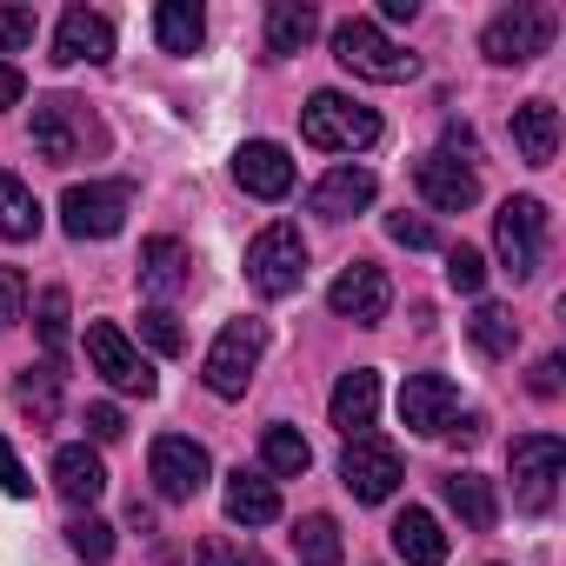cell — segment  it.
<instances>
[{"label": "cell", "mask_w": 566, "mask_h": 566, "mask_svg": "<svg viewBox=\"0 0 566 566\" xmlns=\"http://www.w3.org/2000/svg\"><path fill=\"white\" fill-rule=\"evenodd\" d=\"M193 566H247V553H240L227 533H207V539L193 546Z\"/></svg>", "instance_id": "60d3db41"}, {"label": "cell", "mask_w": 566, "mask_h": 566, "mask_svg": "<svg viewBox=\"0 0 566 566\" xmlns=\"http://www.w3.org/2000/svg\"><path fill=\"white\" fill-rule=\"evenodd\" d=\"M21 94H28L21 67H14V61H0V107H21Z\"/></svg>", "instance_id": "ee69618b"}, {"label": "cell", "mask_w": 566, "mask_h": 566, "mask_svg": "<svg viewBox=\"0 0 566 566\" xmlns=\"http://www.w3.org/2000/svg\"><path fill=\"white\" fill-rule=\"evenodd\" d=\"M334 61H340L347 74H360V81H380V87H400V81L420 74V61H413L400 41H387V28L367 21V14H347V21L334 28Z\"/></svg>", "instance_id": "3957f363"}, {"label": "cell", "mask_w": 566, "mask_h": 566, "mask_svg": "<svg viewBox=\"0 0 566 566\" xmlns=\"http://www.w3.org/2000/svg\"><path fill=\"white\" fill-rule=\"evenodd\" d=\"M41 233V200L21 174L0 167V240H34Z\"/></svg>", "instance_id": "1f68e13d"}, {"label": "cell", "mask_w": 566, "mask_h": 566, "mask_svg": "<svg viewBox=\"0 0 566 566\" xmlns=\"http://www.w3.org/2000/svg\"><path fill=\"white\" fill-rule=\"evenodd\" d=\"M140 340L154 347V354H180L187 347V334H180V321H174V307H140Z\"/></svg>", "instance_id": "e575fe53"}, {"label": "cell", "mask_w": 566, "mask_h": 566, "mask_svg": "<svg viewBox=\"0 0 566 566\" xmlns=\"http://www.w3.org/2000/svg\"><path fill=\"white\" fill-rule=\"evenodd\" d=\"M134 213V180H87L61 193V227L74 240H114Z\"/></svg>", "instance_id": "ba28073f"}, {"label": "cell", "mask_w": 566, "mask_h": 566, "mask_svg": "<svg viewBox=\"0 0 566 566\" xmlns=\"http://www.w3.org/2000/svg\"><path fill=\"white\" fill-rule=\"evenodd\" d=\"M301 280H307V240H301V227L273 220V227H260V233L247 240V287H253L260 301L301 294Z\"/></svg>", "instance_id": "277c9868"}, {"label": "cell", "mask_w": 566, "mask_h": 566, "mask_svg": "<svg viewBox=\"0 0 566 566\" xmlns=\"http://www.w3.org/2000/svg\"><path fill=\"white\" fill-rule=\"evenodd\" d=\"M220 500H227V520H233V526H273V520H280V486H273L266 473L233 467L227 486H220Z\"/></svg>", "instance_id": "44dd1931"}, {"label": "cell", "mask_w": 566, "mask_h": 566, "mask_svg": "<svg viewBox=\"0 0 566 566\" xmlns=\"http://www.w3.org/2000/svg\"><path fill=\"white\" fill-rule=\"evenodd\" d=\"M260 467H266V473H280V480H301V473L314 467L307 433H301V427H287V420H273V427L260 433Z\"/></svg>", "instance_id": "83f0119b"}, {"label": "cell", "mask_w": 566, "mask_h": 566, "mask_svg": "<svg viewBox=\"0 0 566 566\" xmlns=\"http://www.w3.org/2000/svg\"><path fill=\"white\" fill-rule=\"evenodd\" d=\"M260 360H266V321L240 314V321H227V327H220V340L207 347V360H200V380H207V394H220V400H240V394L253 387Z\"/></svg>", "instance_id": "5b68a950"}, {"label": "cell", "mask_w": 566, "mask_h": 566, "mask_svg": "<svg viewBox=\"0 0 566 566\" xmlns=\"http://www.w3.org/2000/svg\"><path fill=\"white\" fill-rule=\"evenodd\" d=\"M327 307H334L340 321H354V327H380L387 307H394V280H387V266H374V260L340 266V280L327 287Z\"/></svg>", "instance_id": "4fadbf2b"}, {"label": "cell", "mask_w": 566, "mask_h": 566, "mask_svg": "<svg viewBox=\"0 0 566 566\" xmlns=\"http://www.w3.org/2000/svg\"><path fill=\"white\" fill-rule=\"evenodd\" d=\"M120 433H127V420H120V407H107V400H94V407H87V440H94V447H114Z\"/></svg>", "instance_id": "ab89813d"}, {"label": "cell", "mask_w": 566, "mask_h": 566, "mask_svg": "<svg viewBox=\"0 0 566 566\" xmlns=\"http://www.w3.org/2000/svg\"><path fill=\"white\" fill-rule=\"evenodd\" d=\"M480 427H486L480 413H460V420L447 427V440H460V447H473V440H480Z\"/></svg>", "instance_id": "f6af8a7d"}, {"label": "cell", "mask_w": 566, "mask_h": 566, "mask_svg": "<svg viewBox=\"0 0 566 566\" xmlns=\"http://www.w3.org/2000/svg\"><path fill=\"white\" fill-rule=\"evenodd\" d=\"M559 367H566L559 354H546V360L533 367V394H539V400H553V394H559Z\"/></svg>", "instance_id": "7bdbcfd3"}, {"label": "cell", "mask_w": 566, "mask_h": 566, "mask_svg": "<svg viewBox=\"0 0 566 566\" xmlns=\"http://www.w3.org/2000/svg\"><path fill=\"white\" fill-rule=\"evenodd\" d=\"M34 8H0V54H21V48H34Z\"/></svg>", "instance_id": "74e56055"}, {"label": "cell", "mask_w": 566, "mask_h": 566, "mask_svg": "<svg viewBox=\"0 0 566 566\" xmlns=\"http://www.w3.org/2000/svg\"><path fill=\"white\" fill-rule=\"evenodd\" d=\"M74 321V301H67V287H41V301H34V334H41V347H48V367H61V354H67V327Z\"/></svg>", "instance_id": "d6a6232c"}, {"label": "cell", "mask_w": 566, "mask_h": 566, "mask_svg": "<svg viewBox=\"0 0 566 566\" xmlns=\"http://www.w3.org/2000/svg\"><path fill=\"white\" fill-rule=\"evenodd\" d=\"M467 340H473L486 360H513V347H520V321H513V307L480 301V307H473V321H467Z\"/></svg>", "instance_id": "f1b7e54d"}, {"label": "cell", "mask_w": 566, "mask_h": 566, "mask_svg": "<svg viewBox=\"0 0 566 566\" xmlns=\"http://www.w3.org/2000/svg\"><path fill=\"white\" fill-rule=\"evenodd\" d=\"M314 34H321V8H314V0H273V8H266V54L287 61Z\"/></svg>", "instance_id": "d4e9b609"}, {"label": "cell", "mask_w": 566, "mask_h": 566, "mask_svg": "<svg viewBox=\"0 0 566 566\" xmlns=\"http://www.w3.org/2000/svg\"><path fill=\"white\" fill-rule=\"evenodd\" d=\"M67 546H74L81 559H94V566H107L120 539H114V526H107L101 513H74V520H67Z\"/></svg>", "instance_id": "836d02e7"}, {"label": "cell", "mask_w": 566, "mask_h": 566, "mask_svg": "<svg viewBox=\"0 0 566 566\" xmlns=\"http://www.w3.org/2000/svg\"><path fill=\"white\" fill-rule=\"evenodd\" d=\"M14 407L34 420V427H54L61 420V367H28V374H14Z\"/></svg>", "instance_id": "f546056e"}, {"label": "cell", "mask_w": 566, "mask_h": 566, "mask_svg": "<svg viewBox=\"0 0 566 566\" xmlns=\"http://www.w3.org/2000/svg\"><path fill=\"white\" fill-rule=\"evenodd\" d=\"M301 140L321 147V154H367V147L380 140V114L360 107V101L340 94V87H321V94L301 107Z\"/></svg>", "instance_id": "7a4b0ae2"}, {"label": "cell", "mask_w": 566, "mask_h": 566, "mask_svg": "<svg viewBox=\"0 0 566 566\" xmlns=\"http://www.w3.org/2000/svg\"><path fill=\"white\" fill-rule=\"evenodd\" d=\"M294 559H301V566H340V559H347L340 520H334V513H307V520H294Z\"/></svg>", "instance_id": "4dcf8cb0"}, {"label": "cell", "mask_w": 566, "mask_h": 566, "mask_svg": "<svg viewBox=\"0 0 566 566\" xmlns=\"http://www.w3.org/2000/svg\"><path fill=\"white\" fill-rule=\"evenodd\" d=\"M107 147V127H101V114L81 101V94H48V101H34V154L48 160V167H74V160H87V154H101Z\"/></svg>", "instance_id": "6da1fadb"}, {"label": "cell", "mask_w": 566, "mask_h": 566, "mask_svg": "<svg viewBox=\"0 0 566 566\" xmlns=\"http://www.w3.org/2000/svg\"><path fill=\"white\" fill-rule=\"evenodd\" d=\"M400 480H407V467H400V453H394L387 440H374V433L347 440V453H340V486H347L354 500L380 506V500L400 493Z\"/></svg>", "instance_id": "7c38bea8"}, {"label": "cell", "mask_w": 566, "mask_h": 566, "mask_svg": "<svg viewBox=\"0 0 566 566\" xmlns=\"http://www.w3.org/2000/svg\"><path fill=\"white\" fill-rule=\"evenodd\" d=\"M374 193H380V180L347 160V167H327V174L307 187V213H321V220H354V213L374 207Z\"/></svg>", "instance_id": "ac0fdd59"}, {"label": "cell", "mask_w": 566, "mask_h": 566, "mask_svg": "<svg viewBox=\"0 0 566 566\" xmlns=\"http://www.w3.org/2000/svg\"><path fill=\"white\" fill-rule=\"evenodd\" d=\"M140 294H154V307H167L174 294H187L193 287V253L174 240V233H154V240H140Z\"/></svg>", "instance_id": "e0dca14e"}, {"label": "cell", "mask_w": 566, "mask_h": 566, "mask_svg": "<svg viewBox=\"0 0 566 566\" xmlns=\"http://www.w3.org/2000/svg\"><path fill=\"white\" fill-rule=\"evenodd\" d=\"M400 420H407V433L440 440V433L460 420V387H453L447 374H407V387H400Z\"/></svg>", "instance_id": "5bb4252c"}, {"label": "cell", "mask_w": 566, "mask_h": 566, "mask_svg": "<svg viewBox=\"0 0 566 566\" xmlns=\"http://www.w3.org/2000/svg\"><path fill=\"white\" fill-rule=\"evenodd\" d=\"M553 34H559V14L546 8V0H513L506 14L486 21L480 54H486L493 67H526V61H539V54L553 48Z\"/></svg>", "instance_id": "8992f818"}, {"label": "cell", "mask_w": 566, "mask_h": 566, "mask_svg": "<svg viewBox=\"0 0 566 566\" xmlns=\"http://www.w3.org/2000/svg\"><path fill=\"white\" fill-rule=\"evenodd\" d=\"M154 41H160V54H193L207 41V14L193 0H160L154 8Z\"/></svg>", "instance_id": "4316f807"}, {"label": "cell", "mask_w": 566, "mask_h": 566, "mask_svg": "<svg viewBox=\"0 0 566 566\" xmlns=\"http://www.w3.org/2000/svg\"><path fill=\"white\" fill-rule=\"evenodd\" d=\"M48 61H61V67H107L114 61V21L107 14H94V8H67L61 14V28H54V54Z\"/></svg>", "instance_id": "2e32d148"}, {"label": "cell", "mask_w": 566, "mask_h": 566, "mask_svg": "<svg viewBox=\"0 0 566 566\" xmlns=\"http://www.w3.org/2000/svg\"><path fill=\"white\" fill-rule=\"evenodd\" d=\"M0 493H14V500H28L34 493V480H28V467H21V453L0 440Z\"/></svg>", "instance_id": "b9f144b4"}, {"label": "cell", "mask_w": 566, "mask_h": 566, "mask_svg": "<svg viewBox=\"0 0 566 566\" xmlns=\"http://www.w3.org/2000/svg\"><path fill=\"white\" fill-rule=\"evenodd\" d=\"M327 413H334V427H340L347 440H360V433L374 427V413H380V374H374V367H354V374H340V387H334Z\"/></svg>", "instance_id": "ffe728a7"}, {"label": "cell", "mask_w": 566, "mask_h": 566, "mask_svg": "<svg viewBox=\"0 0 566 566\" xmlns=\"http://www.w3.org/2000/svg\"><path fill=\"white\" fill-rule=\"evenodd\" d=\"M513 147L526 167H553L559 154V107L553 101H520L513 107Z\"/></svg>", "instance_id": "7402d4cb"}, {"label": "cell", "mask_w": 566, "mask_h": 566, "mask_svg": "<svg viewBox=\"0 0 566 566\" xmlns=\"http://www.w3.org/2000/svg\"><path fill=\"white\" fill-rule=\"evenodd\" d=\"M233 180L253 193V200H287L294 193V154L280 140H247L233 154Z\"/></svg>", "instance_id": "d6986e66"}, {"label": "cell", "mask_w": 566, "mask_h": 566, "mask_svg": "<svg viewBox=\"0 0 566 566\" xmlns=\"http://www.w3.org/2000/svg\"><path fill=\"white\" fill-rule=\"evenodd\" d=\"M413 14H420V0H380V21H394V28L413 21Z\"/></svg>", "instance_id": "bcb514c9"}, {"label": "cell", "mask_w": 566, "mask_h": 566, "mask_svg": "<svg viewBox=\"0 0 566 566\" xmlns=\"http://www.w3.org/2000/svg\"><path fill=\"white\" fill-rule=\"evenodd\" d=\"M28 314V273L21 266H0V327H14Z\"/></svg>", "instance_id": "f35d334b"}, {"label": "cell", "mask_w": 566, "mask_h": 566, "mask_svg": "<svg viewBox=\"0 0 566 566\" xmlns=\"http://www.w3.org/2000/svg\"><path fill=\"white\" fill-rule=\"evenodd\" d=\"M387 240H394V247H407V253H427L440 233H433V220H427V213H407V207H400V213H387Z\"/></svg>", "instance_id": "8d00e7d4"}, {"label": "cell", "mask_w": 566, "mask_h": 566, "mask_svg": "<svg viewBox=\"0 0 566 566\" xmlns=\"http://www.w3.org/2000/svg\"><path fill=\"white\" fill-rule=\"evenodd\" d=\"M127 526H140V533H154V506H140V500H134V506H127Z\"/></svg>", "instance_id": "7dc6e473"}, {"label": "cell", "mask_w": 566, "mask_h": 566, "mask_svg": "<svg viewBox=\"0 0 566 566\" xmlns=\"http://www.w3.org/2000/svg\"><path fill=\"white\" fill-rule=\"evenodd\" d=\"M546 233H553L546 200L513 193V200L493 213V253H500V266H506L513 280H533V273H539V260H546Z\"/></svg>", "instance_id": "52a82bcc"}, {"label": "cell", "mask_w": 566, "mask_h": 566, "mask_svg": "<svg viewBox=\"0 0 566 566\" xmlns=\"http://www.w3.org/2000/svg\"><path fill=\"white\" fill-rule=\"evenodd\" d=\"M447 287L453 294H480L486 287V253L480 247H453L447 253Z\"/></svg>", "instance_id": "d590c367"}, {"label": "cell", "mask_w": 566, "mask_h": 566, "mask_svg": "<svg viewBox=\"0 0 566 566\" xmlns=\"http://www.w3.org/2000/svg\"><path fill=\"white\" fill-rule=\"evenodd\" d=\"M394 553H400L407 566H447V533H440V520H433L427 506H407V513L394 520Z\"/></svg>", "instance_id": "484cf974"}, {"label": "cell", "mask_w": 566, "mask_h": 566, "mask_svg": "<svg viewBox=\"0 0 566 566\" xmlns=\"http://www.w3.org/2000/svg\"><path fill=\"white\" fill-rule=\"evenodd\" d=\"M54 486H61V500L94 506V500L107 493V460H101L87 440H74V447H61V453H54Z\"/></svg>", "instance_id": "603a6c76"}, {"label": "cell", "mask_w": 566, "mask_h": 566, "mask_svg": "<svg viewBox=\"0 0 566 566\" xmlns=\"http://www.w3.org/2000/svg\"><path fill=\"white\" fill-rule=\"evenodd\" d=\"M559 473H566V440L559 433H520L513 440V506L520 513H546Z\"/></svg>", "instance_id": "9c48e42d"}, {"label": "cell", "mask_w": 566, "mask_h": 566, "mask_svg": "<svg viewBox=\"0 0 566 566\" xmlns=\"http://www.w3.org/2000/svg\"><path fill=\"white\" fill-rule=\"evenodd\" d=\"M413 187H420V200L433 213H467L480 200V174L467 160H453V154H420L413 160Z\"/></svg>", "instance_id": "9a60e30c"}, {"label": "cell", "mask_w": 566, "mask_h": 566, "mask_svg": "<svg viewBox=\"0 0 566 566\" xmlns=\"http://www.w3.org/2000/svg\"><path fill=\"white\" fill-rule=\"evenodd\" d=\"M87 367L114 387V394H134V400H154V367H147V354L114 327V321H94L87 327Z\"/></svg>", "instance_id": "30bf717a"}, {"label": "cell", "mask_w": 566, "mask_h": 566, "mask_svg": "<svg viewBox=\"0 0 566 566\" xmlns=\"http://www.w3.org/2000/svg\"><path fill=\"white\" fill-rule=\"evenodd\" d=\"M440 500L460 513L467 533H493V520H500V493H493V480H480V473H447V480H440Z\"/></svg>", "instance_id": "cb8c5ba5"}, {"label": "cell", "mask_w": 566, "mask_h": 566, "mask_svg": "<svg viewBox=\"0 0 566 566\" xmlns=\"http://www.w3.org/2000/svg\"><path fill=\"white\" fill-rule=\"evenodd\" d=\"M147 473H154V493H160V500H193V493L213 480V460H207L200 440L160 433V440L147 447Z\"/></svg>", "instance_id": "8fae6325"}]
</instances>
